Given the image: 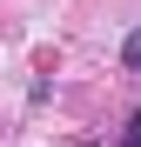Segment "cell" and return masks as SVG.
<instances>
[{"label":"cell","instance_id":"6da1fadb","mask_svg":"<svg viewBox=\"0 0 141 147\" xmlns=\"http://www.w3.org/2000/svg\"><path fill=\"white\" fill-rule=\"evenodd\" d=\"M121 67H128V74H141V27L121 40Z\"/></svg>","mask_w":141,"mask_h":147},{"label":"cell","instance_id":"7a4b0ae2","mask_svg":"<svg viewBox=\"0 0 141 147\" xmlns=\"http://www.w3.org/2000/svg\"><path fill=\"white\" fill-rule=\"evenodd\" d=\"M121 147H141V107L128 114V134H121Z\"/></svg>","mask_w":141,"mask_h":147}]
</instances>
